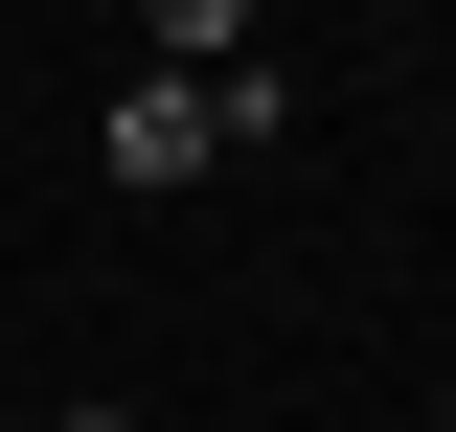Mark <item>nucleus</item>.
<instances>
[{
    "label": "nucleus",
    "instance_id": "nucleus-1",
    "mask_svg": "<svg viewBox=\"0 0 456 432\" xmlns=\"http://www.w3.org/2000/svg\"><path fill=\"white\" fill-rule=\"evenodd\" d=\"M228 137H206V68H137L114 92V182H206Z\"/></svg>",
    "mask_w": 456,
    "mask_h": 432
},
{
    "label": "nucleus",
    "instance_id": "nucleus-2",
    "mask_svg": "<svg viewBox=\"0 0 456 432\" xmlns=\"http://www.w3.org/2000/svg\"><path fill=\"white\" fill-rule=\"evenodd\" d=\"M137 23H160V68H228V23H251V0H137Z\"/></svg>",
    "mask_w": 456,
    "mask_h": 432
},
{
    "label": "nucleus",
    "instance_id": "nucleus-3",
    "mask_svg": "<svg viewBox=\"0 0 456 432\" xmlns=\"http://www.w3.org/2000/svg\"><path fill=\"white\" fill-rule=\"evenodd\" d=\"M46 432H114V410H46Z\"/></svg>",
    "mask_w": 456,
    "mask_h": 432
},
{
    "label": "nucleus",
    "instance_id": "nucleus-4",
    "mask_svg": "<svg viewBox=\"0 0 456 432\" xmlns=\"http://www.w3.org/2000/svg\"><path fill=\"white\" fill-rule=\"evenodd\" d=\"M388 432H434V410H388Z\"/></svg>",
    "mask_w": 456,
    "mask_h": 432
},
{
    "label": "nucleus",
    "instance_id": "nucleus-5",
    "mask_svg": "<svg viewBox=\"0 0 456 432\" xmlns=\"http://www.w3.org/2000/svg\"><path fill=\"white\" fill-rule=\"evenodd\" d=\"M434 432H456V387H434Z\"/></svg>",
    "mask_w": 456,
    "mask_h": 432
}]
</instances>
